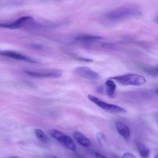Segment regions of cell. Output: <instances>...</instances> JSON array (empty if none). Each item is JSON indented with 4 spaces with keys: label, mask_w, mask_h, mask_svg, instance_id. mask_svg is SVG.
Listing matches in <instances>:
<instances>
[{
    "label": "cell",
    "mask_w": 158,
    "mask_h": 158,
    "mask_svg": "<svg viewBox=\"0 0 158 158\" xmlns=\"http://www.w3.org/2000/svg\"><path fill=\"white\" fill-rule=\"evenodd\" d=\"M102 37L99 36H94V35H82L80 37H77V40H80L83 42H93L96 40H101Z\"/></svg>",
    "instance_id": "obj_13"
},
{
    "label": "cell",
    "mask_w": 158,
    "mask_h": 158,
    "mask_svg": "<svg viewBox=\"0 0 158 158\" xmlns=\"http://www.w3.org/2000/svg\"><path fill=\"white\" fill-rule=\"evenodd\" d=\"M157 71H158V68H157Z\"/></svg>",
    "instance_id": "obj_23"
},
{
    "label": "cell",
    "mask_w": 158,
    "mask_h": 158,
    "mask_svg": "<svg viewBox=\"0 0 158 158\" xmlns=\"http://www.w3.org/2000/svg\"><path fill=\"white\" fill-rule=\"evenodd\" d=\"M123 86H142L146 84V77L138 74H126L111 77Z\"/></svg>",
    "instance_id": "obj_2"
},
{
    "label": "cell",
    "mask_w": 158,
    "mask_h": 158,
    "mask_svg": "<svg viewBox=\"0 0 158 158\" xmlns=\"http://www.w3.org/2000/svg\"><path fill=\"white\" fill-rule=\"evenodd\" d=\"M46 158H59V157H57V156H54V155H47V156H46Z\"/></svg>",
    "instance_id": "obj_18"
},
{
    "label": "cell",
    "mask_w": 158,
    "mask_h": 158,
    "mask_svg": "<svg viewBox=\"0 0 158 158\" xmlns=\"http://www.w3.org/2000/svg\"><path fill=\"white\" fill-rule=\"evenodd\" d=\"M0 56L13 59V60H20V61L28 62V63H35L36 62L35 60L25 55V54L13 50H0Z\"/></svg>",
    "instance_id": "obj_7"
},
{
    "label": "cell",
    "mask_w": 158,
    "mask_h": 158,
    "mask_svg": "<svg viewBox=\"0 0 158 158\" xmlns=\"http://www.w3.org/2000/svg\"><path fill=\"white\" fill-rule=\"evenodd\" d=\"M58 141L60 143H61L62 144H63L66 148L69 149L71 151L77 152V145H76L73 139L69 136H67V135L63 133V135H62L61 137L60 138V139H59Z\"/></svg>",
    "instance_id": "obj_9"
},
{
    "label": "cell",
    "mask_w": 158,
    "mask_h": 158,
    "mask_svg": "<svg viewBox=\"0 0 158 158\" xmlns=\"http://www.w3.org/2000/svg\"><path fill=\"white\" fill-rule=\"evenodd\" d=\"M73 137L75 140L83 147H89L91 146V141L89 139L80 132H74Z\"/></svg>",
    "instance_id": "obj_11"
},
{
    "label": "cell",
    "mask_w": 158,
    "mask_h": 158,
    "mask_svg": "<svg viewBox=\"0 0 158 158\" xmlns=\"http://www.w3.org/2000/svg\"><path fill=\"white\" fill-rule=\"evenodd\" d=\"M28 75L33 77H59L62 75L60 70H37V71H26Z\"/></svg>",
    "instance_id": "obj_5"
},
{
    "label": "cell",
    "mask_w": 158,
    "mask_h": 158,
    "mask_svg": "<svg viewBox=\"0 0 158 158\" xmlns=\"http://www.w3.org/2000/svg\"><path fill=\"white\" fill-rule=\"evenodd\" d=\"M34 133H35V136H36L40 141H42V142L43 143L49 142V137H48L47 134H46L43 130L40 129H36L34 130Z\"/></svg>",
    "instance_id": "obj_14"
},
{
    "label": "cell",
    "mask_w": 158,
    "mask_h": 158,
    "mask_svg": "<svg viewBox=\"0 0 158 158\" xmlns=\"http://www.w3.org/2000/svg\"><path fill=\"white\" fill-rule=\"evenodd\" d=\"M117 90V84L112 78H109L105 82V91L106 94L110 98H114Z\"/></svg>",
    "instance_id": "obj_10"
},
{
    "label": "cell",
    "mask_w": 158,
    "mask_h": 158,
    "mask_svg": "<svg viewBox=\"0 0 158 158\" xmlns=\"http://www.w3.org/2000/svg\"><path fill=\"white\" fill-rule=\"evenodd\" d=\"M9 158H19V157H15V156H11V157H9Z\"/></svg>",
    "instance_id": "obj_21"
},
{
    "label": "cell",
    "mask_w": 158,
    "mask_h": 158,
    "mask_svg": "<svg viewBox=\"0 0 158 158\" xmlns=\"http://www.w3.org/2000/svg\"><path fill=\"white\" fill-rule=\"evenodd\" d=\"M154 158H158V153H157V154L155 155V156H154Z\"/></svg>",
    "instance_id": "obj_20"
},
{
    "label": "cell",
    "mask_w": 158,
    "mask_h": 158,
    "mask_svg": "<svg viewBox=\"0 0 158 158\" xmlns=\"http://www.w3.org/2000/svg\"><path fill=\"white\" fill-rule=\"evenodd\" d=\"M136 147H137V151H138L139 154L141 156V158L149 157L151 151H150L149 148L145 144H143L140 141H137V143H136Z\"/></svg>",
    "instance_id": "obj_12"
},
{
    "label": "cell",
    "mask_w": 158,
    "mask_h": 158,
    "mask_svg": "<svg viewBox=\"0 0 158 158\" xmlns=\"http://www.w3.org/2000/svg\"><path fill=\"white\" fill-rule=\"evenodd\" d=\"M88 99L90 102H94L96 105L100 107L104 111L110 113H114V114H119V113H126L127 110L123 107H120L119 105H114V104L108 103V102H104V101L101 100L99 98L96 97V96L93 95V94H88Z\"/></svg>",
    "instance_id": "obj_3"
},
{
    "label": "cell",
    "mask_w": 158,
    "mask_h": 158,
    "mask_svg": "<svg viewBox=\"0 0 158 158\" xmlns=\"http://www.w3.org/2000/svg\"><path fill=\"white\" fill-rule=\"evenodd\" d=\"M73 72L77 75L83 77V78L88 79V80H97L100 77V74L97 71H94L88 67H77L74 69Z\"/></svg>",
    "instance_id": "obj_6"
},
{
    "label": "cell",
    "mask_w": 158,
    "mask_h": 158,
    "mask_svg": "<svg viewBox=\"0 0 158 158\" xmlns=\"http://www.w3.org/2000/svg\"><path fill=\"white\" fill-rule=\"evenodd\" d=\"M95 158H107V157L100 153H95Z\"/></svg>",
    "instance_id": "obj_17"
},
{
    "label": "cell",
    "mask_w": 158,
    "mask_h": 158,
    "mask_svg": "<svg viewBox=\"0 0 158 158\" xmlns=\"http://www.w3.org/2000/svg\"><path fill=\"white\" fill-rule=\"evenodd\" d=\"M155 22H156V23H158V15H157V16H156V18H155Z\"/></svg>",
    "instance_id": "obj_19"
},
{
    "label": "cell",
    "mask_w": 158,
    "mask_h": 158,
    "mask_svg": "<svg viewBox=\"0 0 158 158\" xmlns=\"http://www.w3.org/2000/svg\"><path fill=\"white\" fill-rule=\"evenodd\" d=\"M116 129L118 132L119 134L125 139V140H129L131 138V131L130 127L124 122L121 121H117L115 123Z\"/></svg>",
    "instance_id": "obj_8"
},
{
    "label": "cell",
    "mask_w": 158,
    "mask_h": 158,
    "mask_svg": "<svg viewBox=\"0 0 158 158\" xmlns=\"http://www.w3.org/2000/svg\"><path fill=\"white\" fill-rule=\"evenodd\" d=\"M97 139H98L99 143H100V144H103V143L102 142H104L105 136L102 133H97Z\"/></svg>",
    "instance_id": "obj_15"
},
{
    "label": "cell",
    "mask_w": 158,
    "mask_h": 158,
    "mask_svg": "<svg viewBox=\"0 0 158 158\" xmlns=\"http://www.w3.org/2000/svg\"><path fill=\"white\" fill-rule=\"evenodd\" d=\"M33 22V19L32 17L29 16V15H25V16H22L20 18L17 19L16 20L11 23H0V28H6V29H17L23 28L24 26H28L30 23Z\"/></svg>",
    "instance_id": "obj_4"
},
{
    "label": "cell",
    "mask_w": 158,
    "mask_h": 158,
    "mask_svg": "<svg viewBox=\"0 0 158 158\" xmlns=\"http://www.w3.org/2000/svg\"><path fill=\"white\" fill-rule=\"evenodd\" d=\"M122 158H137V157H136L135 155H134L133 153L127 152V153H123V156H122Z\"/></svg>",
    "instance_id": "obj_16"
},
{
    "label": "cell",
    "mask_w": 158,
    "mask_h": 158,
    "mask_svg": "<svg viewBox=\"0 0 158 158\" xmlns=\"http://www.w3.org/2000/svg\"><path fill=\"white\" fill-rule=\"evenodd\" d=\"M157 94H158V90H157Z\"/></svg>",
    "instance_id": "obj_22"
},
{
    "label": "cell",
    "mask_w": 158,
    "mask_h": 158,
    "mask_svg": "<svg viewBox=\"0 0 158 158\" xmlns=\"http://www.w3.org/2000/svg\"><path fill=\"white\" fill-rule=\"evenodd\" d=\"M141 14L140 7L136 5H125L117 8L106 14V17L112 21H121L137 17Z\"/></svg>",
    "instance_id": "obj_1"
}]
</instances>
